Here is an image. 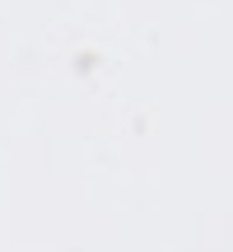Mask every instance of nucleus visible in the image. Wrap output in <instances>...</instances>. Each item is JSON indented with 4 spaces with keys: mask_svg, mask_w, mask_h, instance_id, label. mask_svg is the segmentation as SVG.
<instances>
[]
</instances>
